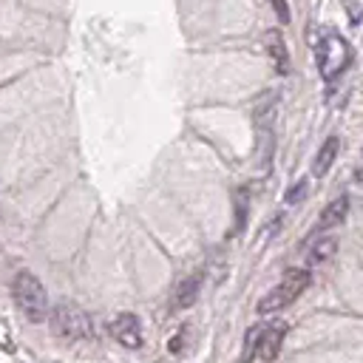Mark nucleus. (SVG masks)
<instances>
[{"instance_id":"nucleus-14","label":"nucleus","mask_w":363,"mask_h":363,"mask_svg":"<svg viewBox=\"0 0 363 363\" xmlns=\"http://www.w3.org/2000/svg\"><path fill=\"white\" fill-rule=\"evenodd\" d=\"M303 196H306V182H298V187H292V190L286 193V204H301Z\"/></svg>"},{"instance_id":"nucleus-10","label":"nucleus","mask_w":363,"mask_h":363,"mask_svg":"<svg viewBox=\"0 0 363 363\" xmlns=\"http://www.w3.org/2000/svg\"><path fill=\"white\" fill-rule=\"evenodd\" d=\"M337 150H340V139H337V136H329V139L320 145V150H318V156H315V162H312V173H315V176H323V173L332 167V162L337 159Z\"/></svg>"},{"instance_id":"nucleus-9","label":"nucleus","mask_w":363,"mask_h":363,"mask_svg":"<svg viewBox=\"0 0 363 363\" xmlns=\"http://www.w3.org/2000/svg\"><path fill=\"white\" fill-rule=\"evenodd\" d=\"M346 210H349V199H346V196H337V199H332V201L323 207L320 218H318V233H323V230H332V227H340V221L346 218Z\"/></svg>"},{"instance_id":"nucleus-1","label":"nucleus","mask_w":363,"mask_h":363,"mask_svg":"<svg viewBox=\"0 0 363 363\" xmlns=\"http://www.w3.org/2000/svg\"><path fill=\"white\" fill-rule=\"evenodd\" d=\"M11 295H14V303H17V309L23 312V318L28 323L45 320V315H48V295H45L43 281L34 272L20 269L14 275V281H11Z\"/></svg>"},{"instance_id":"nucleus-3","label":"nucleus","mask_w":363,"mask_h":363,"mask_svg":"<svg viewBox=\"0 0 363 363\" xmlns=\"http://www.w3.org/2000/svg\"><path fill=\"white\" fill-rule=\"evenodd\" d=\"M309 284H312V272H309V269H286V275L281 278V284L272 286V289L258 301V315L281 312V309L289 306L295 298H301Z\"/></svg>"},{"instance_id":"nucleus-13","label":"nucleus","mask_w":363,"mask_h":363,"mask_svg":"<svg viewBox=\"0 0 363 363\" xmlns=\"http://www.w3.org/2000/svg\"><path fill=\"white\" fill-rule=\"evenodd\" d=\"M247 221V190L235 193V230H244Z\"/></svg>"},{"instance_id":"nucleus-2","label":"nucleus","mask_w":363,"mask_h":363,"mask_svg":"<svg viewBox=\"0 0 363 363\" xmlns=\"http://www.w3.org/2000/svg\"><path fill=\"white\" fill-rule=\"evenodd\" d=\"M48 326L62 340H88L94 337V320L85 309L74 303H57L48 312Z\"/></svg>"},{"instance_id":"nucleus-8","label":"nucleus","mask_w":363,"mask_h":363,"mask_svg":"<svg viewBox=\"0 0 363 363\" xmlns=\"http://www.w3.org/2000/svg\"><path fill=\"white\" fill-rule=\"evenodd\" d=\"M199 289H201V272H190L187 278L179 281L176 295H173V306H176V309H187V306H193L196 298H199Z\"/></svg>"},{"instance_id":"nucleus-12","label":"nucleus","mask_w":363,"mask_h":363,"mask_svg":"<svg viewBox=\"0 0 363 363\" xmlns=\"http://www.w3.org/2000/svg\"><path fill=\"white\" fill-rule=\"evenodd\" d=\"M258 337H261V326H252V329L247 332V337H244V349H241L238 363H250V360L258 354Z\"/></svg>"},{"instance_id":"nucleus-4","label":"nucleus","mask_w":363,"mask_h":363,"mask_svg":"<svg viewBox=\"0 0 363 363\" xmlns=\"http://www.w3.org/2000/svg\"><path fill=\"white\" fill-rule=\"evenodd\" d=\"M315 54H318V68H320V77H323V79H335V77L343 74V71L349 68V62H352V48H349V43H346L340 34H335V31H326V34L320 37Z\"/></svg>"},{"instance_id":"nucleus-6","label":"nucleus","mask_w":363,"mask_h":363,"mask_svg":"<svg viewBox=\"0 0 363 363\" xmlns=\"http://www.w3.org/2000/svg\"><path fill=\"white\" fill-rule=\"evenodd\" d=\"M286 337V323H272L267 329H261V337H258V357L272 363L281 352V343Z\"/></svg>"},{"instance_id":"nucleus-7","label":"nucleus","mask_w":363,"mask_h":363,"mask_svg":"<svg viewBox=\"0 0 363 363\" xmlns=\"http://www.w3.org/2000/svg\"><path fill=\"white\" fill-rule=\"evenodd\" d=\"M264 45H267V54L275 65L278 74H289V51H286V43L281 37V31H267L264 34Z\"/></svg>"},{"instance_id":"nucleus-5","label":"nucleus","mask_w":363,"mask_h":363,"mask_svg":"<svg viewBox=\"0 0 363 363\" xmlns=\"http://www.w3.org/2000/svg\"><path fill=\"white\" fill-rule=\"evenodd\" d=\"M111 332L113 337L125 346V349H139L142 346V326H139V318L133 312H122L113 318L111 323Z\"/></svg>"},{"instance_id":"nucleus-11","label":"nucleus","mask_w":363,"mask_h":363,"mask_svg":"<svg viewBox=\"0 0 363 363\" xmlns=\"http://www.w3.org/2000/svg\"><path fill=\"white\" fill-rule=\"evenodd\" d=\"M335 250H337V238H320L315 247H312V252H309V267H320V264H326L332 255H335Z\"/></svg>"},{"instance_id":"nucleus-16","label":"nucleus","mask_w":363,"mask_h":363,"mask_svg":"<svg viewBox=\"0 0 363 363\" xmlns=\"http://www.w3.org/2000/svg\"><path fill=\"white\" fill-rule=\"evenodd\" d=\"M363 159V156H360ZM357 179H363V162H360V167H357Z\"/></svg>"},{"instance_id":"nucleus-15","label":"nucleus","mask_w":363,"mask_h":363,"mask_svg":"<svg viewBox=\"0 0 363 363\" xmlns=\"http://www.w3.org/2000/svg\"><path fill=\"white\" fill-rule=\"evenodd\" d=\"M275 11H278V20L281 23H289V9H286V0H272Z\"/></svg>"}]
</instances>
